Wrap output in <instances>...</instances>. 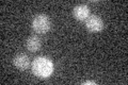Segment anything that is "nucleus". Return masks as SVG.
<instances>
[{"instance_id": "nucleus-4", "label": "nucleus", "mask_w": 128, "mask_h": 85, "mask_svg": "<svg viewBox=\"0 0 128 85\" xmlns=\"http://www.w3.org/2000/svg\"><path fill=\"white\" fill-rule=\"evenodd\" d=\"M73 14L77 20H86L90 16V9L86 4H78L74 7Z\"/></svg>"}, {"instance_id": "nucleus-5", "label": "nucleus", "mask_w": 128, "mask_h": 85, "mask_svg": "<svg viewBox=\"0 0 128 85\" xmlns=\"http://www.w3.org/2000/svg\"><path fill=\"white\" fill-rule=\"evenodd\" d=\"M13 63H14L15 67L19 70H26L30 66L29 58H28V55L24 54V53H19V54L16 55L13 60Z\"/></svg>"}, {"instance_id": "nucleus-1", "label": "nucleus", "mask_w": 128, "mask_h": 85, "mask_svg": "<svg viewBox=\"0 0 128 85\" xmlns=\"http://www.w3.org/2000/svg\"><path fill=\"white\" fill-rule=\"evenodd\" d=\"M32 71L38 78H48L54 71V63L49 58L38 56L32 62Z\"/></svg>"}, {"instance_id": "nucleus-6", "label": "nucleus", "mask_w": 128, "mask_h": 85, "mask_svg": "<svg viewBox=\"0 0 128 85\" xmlns=\"http://www.w3.org/2000/svg\"><path fill=\"white\" fill-rule=\"evenodd\" d=\"M41 48V39L38 38V36L36 35H32L30 36L27 40V49L29 51L35 52Z\"/></svg>"}, {"instance_id": "nucleus-3", "label": "nucleus", "mask_w": 128, "mask_h": 85, "mask_svg": "<svg viewBox=\"0 0 128 85\" xmlns=\"http://www.w3.org/2000/svg\"><path fill=\"white\" fill-rule=\"evenodd\" d=\"M86 29L90 32H99L102 29L104 22H102V19L99 16L91 15L86 19Z\"/></svg>"}, {"instance_id": "nucleus-7", "label": "nucleus", "mask_w": 128, "mask_h": 85, "mask_svg": "<svg viewBox=\"0 0 128 85\" xmlns=\"http://www.w3.org/2000/svg\"><path fill=\"white\" fill-rule=\"evenodd\" d=\"M83 84H96L95 81H86Z\"/></svg>"}, {"instance_id": "nucleus-2", "label": "nucleus", "mask_w": 128, "mask_h": 85, "mask_svg": "<svg viewBox=\"0 0 128 85\" xmlns=\"http://www.w3.org/2000/svg\"><path fill=\"white\" fill-rule=\"evenodd\" d=\"M32 29L38 34H44L50 29V19L45 14H38L32 20Z\"/></svg>"}]
</instances>
